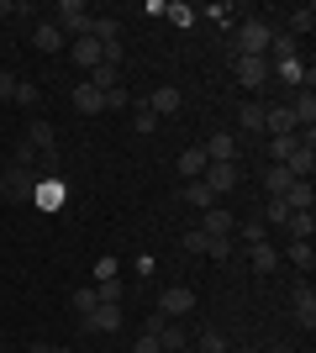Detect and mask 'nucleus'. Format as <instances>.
I'll list each match as a JSON object with an SVG mask.
<instances>
[{
  "label": "nucleus",
  "instance_id": "nucleus-1",
  "mask_svg": "<svg viewBox=\"0 0 316 353\" xmlns=\"http://www.w3.org/2000/svg\"><path fill=\"white\" fill-rule=\"evenodd\" d=\"M269 37H274V27H269V21H253V16L232 27V48H238V59H264V53H269Z\"/></svg>",
  "mask_w": 316,
  "mask_h": 353
},
{
  "label": "nucleus",
  "instance_id": "nucleus-2",
  "mask_svg": "<svg viewBox=\"0 0 316 353\" xmlns=\"http://www.w3.org/2000/svg\"><path fill=\"white\" fill-rule=\"evenodd\" d=\"M53 27H59L63 37H90V11H85L79 0H63L59 11H53Z\"/></svg>",
  "mask_w": 316,
  "mask_h": 353
},
{
  "label": "nucleus",
  "instance_id": "nucleus-3",
  "mask_svg": "<svg viewBox=\"0 0 316 353\" xmlns=\"http://www.w3.org/2000/svg\"><path fill=\"white\" fill-rule=\"evenodd\" d=\"M285 174H290V179H311V174H316V132H306L301 143L290 148V159H285Z\"/></svg>",
  "mask_w": 316,
  "mask_h": 353
},
{
  "label": "nucleus",
  "instance_id": "nucleus-4",
  "mask_svg": "<svg viewBox=\"0 0 316 353\" xmlns=\"http://www.w3.org/2000/svg\"><path fill=\"white\" fill-rule=\"evenodd\" d=\"M238 179H242V169L238 163H206V174H200V185H206L216 201H222L227 190H238Z\"/></svg>",
  "mask_w": 316,
  "mask_h": 353
},
{
  "label": "nucleus",
  "instance_id": "nucleus-5",
  "mask_svg": "<svg viewBox=\"0 0 316 353\" xmlns=\"http://www.w3.org/2000/svg\"><path fill=\"white\" fill-rule=\"evenodd\" d=\"M158 311H164L169 322H180L185 311H196V290H190V285H169V290L158 295Z\"/></svg>",
  "mask_w": 316,
  "mask_h": 353
},
{
  "label": "nucleus",
  "instance_id": "nucleus-6",
  "mask_svg": "<svg viewBox=\"0 0 316 353\" xmlns=\"http://www.w3.org/2000/svg\"><path fill=\"white\" fill-rule=\"evenodd\" d=\"M32 190H37V179H32V169H6L0 174V195H11V201H32Z\"/></svg>",
  "mask_w": 316,
  "mask_h": 353
},
{
  "label": "nucleus",
  "instance_id": "nucleus-7",
  "mask_svg": "<svg viewBox=\"0 0 316 353\" xmlns=\"http://www.w3.org/2000/svg\"><path fill=\"white\" fill-rule=\"evenodd\" d=\"M79 322H85V332H121V306H95Z\"/></svg>",
  "mask_w": 316,
  "mask_h": 353
},
{
  "label": "nucleus",
  "instance_id": "nucleus-8",
  "mask_svg": "<svg viewBox=\"0 0 316 353\" xmlns=\"http://www.w3.org/2000/svg\"><path fill=\"white\" fill-rule=\"evenodd\" d=\"M232 74H238V85H242V90H264L269 59H238V63H232Z\"/></svg>",
  "mask_w": 316,
  "mask_h": 353
},
{
  "label": "nucleus",
  "instance_id": "nucleus-9",
  "mask_svg": "<svg viewBox=\"0 0 316 353\" xmlns=\"http://www.w3.org/2000/svg\"><path fill=\"white\" fill-rule=\"evenodd\" d=\"M211 163H238V137L232 132H216V137H206V148H200Z\"/></svg>",
  "mask_w": 316,
  "mask_h": 353
},
{
  "label": "nucleus",
  "instance_id": "nucleus-10",
  "mask_svg": "<svg viewBox=\"0 0 316 353\" xmlns=\"http://www.w3.org/2000/svg\"><path fill=\"white\" fill-rule=\"evenodd\" d=\"M232 227H238V216H232L227 206H211V211H200V232H206V237H227Z\"/></svg>",
  "mask_w": 316,
  "mask_h": 353
},
{
  "label": "nucleus",
  "instance_id": "nucleus-11",
  "mask_svg": "<svg viewBox=\"0 0 316 353\" xmlns=\"http://www.w3.org/2000/svg\"><path fill=\"white\" fill-rule=\"evenodd\" d=\"M69 59H74L79 69H95V63H105V48L95 43V37H74V43H69Z\"/></svg>",
  "mask_w": 316,
  "mask_h": 353
},
{
  "label": "nucleus",
  "instance_id": "nucleus-12",
  "mask_svg": "<svg viewBox=\"0 0 316 353\" xmlns=\"http://www.w3.org/2000/svg\"><path fill=\"white\" fill-rule=\"evenodd\" d=\"M280 201L290 206V216H295V211H316V190H311V179H295V185H290Z\"/></svg>",
  "mask_w": 316,
  "mask_h": 353
},
{
  "label": "nucleus",
  "instance_id": "nucleus-13",
  "mask_svg": "<svg viewBox=\"0 0 316 353\" xmlns=\"http://www.w3.org/2000/svg\"><path fill=\"white\" fill-rule=\"evenodd\" d=\"M290 301H295V322L311 332V327H316V290H311V285H295V295H290Z\"/></svg>",
  "mask_w": 316,
  "mask_h": 353
},
{
  "label": "nucleus",
  "instance_id": "nucleus-14",
  "mask_svg": "<svg viewBox=\"0 0 316 353\" xmlns=\"http://www.w3.org/2000/svg\"><path fill=\"white\" fill-rule=\"evenodd\" d=\"M32 206H63V179H59V174L37 179V190H32Z\"/></svg>",
  "mask_w": 316,
  "mask_h": 353
},
{
  "label": "nucleus",
  "instance_id": "nucleus-15",
  "mask_svg": "<svg viewBox=\"0 0 316 353\" xmlns=\"http://www.w3.org/2000/svg\"><path fill=\"white\" fill-rule=\"evenodd\" d=\"M143 105H148L153 117L164 121L169 111H180V90H174V85H164V90H153V95H148V101H143Z\"/></svg>",
  "mask_w": 316,
  "mask_h": 353
},
{
  "label": "nucleus",
  "instance_id": "nucleus-16",
  "mask_svg": "<svg viewBox=\"0 0 316 353\" xmlns=\"http://www.w3.org/2000/svg\"><path fill=\"white\" fill-rule=\"evenodd\" d=\"M180 201H185V206H196V211H211V206H222V201H216V195H211L206 185H200V179L180 185Z\"/></svg>",
  "mask_w": 316,
  "mask_h": 353
},
{
  "label": "nucleus",
  "instance_id": "nucleus-17",
  "mask_svg": "<svg viewBox=\"0 0 316 353\" xmlns=\"http://www.w3.org/2000/svg\"><path fill=\"white\" fill-rule=\"evenodd\" d=\"M74 111H79V117H95V111H105V95L90 85V79H85V85L74 90Z\"/></svg>",
  "mask_w": 316,
  "mask_h": 353
},
{
  "label": "nucleus",
  "instance_id": "nucleus-18",
  "mask_svg": "<svg viewBox=\"0 0 316 353\" xmlns=\"http://www.w3.org/2000/svg\"><path fill=\"white\" fill-rule=\"evenodd\" d=\"M32 43L43 48V53H63V48H69V37H63V32L53 27V21H43V27L32 32Z\"/></svg>",
  "mask_w": 316,
  "mask_h": 353
},
{
  "label": "nucleus",
  "instance_id": "nucleus-19",
  "mask_svg": "<svg viewBox=\"0 0 316 353\" xmlns=\"http://www.w3.org/2000/svg\"><path fill=\"white\" fill-rule=\"evenodd\" d=\"M290 185H295V179L285 174V163H269V169H264V190H269V201H280Z\"/></svg>",
  "mask_w": 316,
  "mask_h": 353
},
{
  "label": "nucleus",
  "instance_id": "nucleus-20",
  "mask_svg": "<svg viewBox=\"0 0 316 353\" xmlns=\"http://www.w3.org/2000/svg\"><path fill=\"white\" fill-rule=\"evenodd\" d=\"M27 143L37 148V153H59V137H53L48 121H32V127H27Z\"/></svg>",
  "mask_w": 316,
  "mask_h": 353
},
{
  "label": "nucleus",
  "instance_id": "nucleus-21",
  "mask_svg": "<svg viewBox=\"0 0 316 353\" xmlns=\"http://www.w3.org/2000/svg\"><path fill=\"white\" fill-rule=\"evenodd\" d=\"M248 264H253L258 274H274V269H280V253H274L269 243H253V248H248Z\"/></svg>",
  "mask_w": 316,
  "mask_h": 353
},
{
  "label": "nucleus",
  "instance_id": "nucleus-22",
  "mask_svg": "<svg viewBox=\"0 0 316 353\" xmlns=\"http://www.w3.org/2000/svg\"><path fill=\"white\" fill-rule=\"evenodd\" d=\"M238 127H242V132H264V105H258V101H242L238 105Z\"/></svg>",
  "mask_w": 316,
  "mask_h": 353
},
{
  "label": "nucleus",
  "instance_id": "nucleus-23",
  "mask_svg": "<svg viewBox=\"0 0 316 353\" xmlns=\"http://www.w3.org/2000/svg\"><path fill=\"white\" fill-rule=\"evenodd\" d=\"M206 153H200V148H185V153H180V174L185 179H200V174H206Z\"/></svg>",
  "mask_w": 316,
  "mask_h": 353
},
{
  "label": "nucleus",
  "instance_id": "nucleus-24",
  "mask_svg": "<svg viewBox=\"0 0 316 353\" xmlns=\"http://www.w3.org/2000/svg\"><path fill=\"white\" fill-rule=\"evenodd\" d=\"M285 227H290V237H295V243H311V232H316V211H295Z\"/></svg>",
  "mask_w": 316,
  "mask_h": 353
},
{
  "label": "nucleus",
  "instance_id": "nucleus-25",
  "mask_svg": "<svg viewBox=\"0 0 316 353\" xmlns=\"http://www.w3.org/2000/svg\"><path fill=\"white\" fill-rule=\"evenodd\" d=\"M90 85L101 90V95H105V90H116L121 85V69H116V63H95V69H90Z\"/></svg>",
  "mask_w": 316,
  "mask_h": 353
},
{
  "label": "nucleus",
  "instance_id": "nucleus-26",
  "mask_svg": "<svg viewBox=\"0 0 316 353\" xmlns=\"http://www.w3.org/2000/svg\"><path fill=\"white\" fill-rule=\"evenodd\" d=\"M280 79H285V85H306V90H311V69H301V59L280 63Z\"/></svg>",
  "mask_w": 316,
  "mask_h": 353
},
{
  "label": "nucleus",
  "instance_id": "nucleus-27",
  "mask_svg": "<svg viewBox=\"0 0 316 353\" xmlns=\"http://www.w3.org/2000/svg\"><path fill=\"white\" fill-rule=\"evenodd\" d=\"M316 27V6H295V11H290V37H295V32H311Z\"/></svg>",
  "mask_w": 316,
  "mask_h": 353
},
{
  "label": "nucleus",
  "instance_id": "nucleus-28",
  "mask_svg": "<svg viewBox=\"0 0 316 353\" xmlns=\"http://www.w3.org/2000/svg\"><path fill=\"white\" fill-rule=\"evenodd\" d=\"M196 348H200V353H227V338H222V332H216V327H200Z\"/></svg>",
  "mask_w": 316,
  "mask_h": 353
},
{
  "label": "nucleus",
  "instance_id": "nucleus-29",
  "mask_svg": "<svg viewBox=\"0 0 316 353\" xmlns=\"http://www.w3.org/2000/svg\"><path fill=\"white\" fill-rule=\"evenodd\" d=\"M196 16H211V21H216V27H238V21H232V16H238V11H232V6H222V0H216V6H206V11H196Z\"/></svg>",
  "mask_w": 316,
  "mask_h": 353
},
{
  "label": "nucleus",
  "instance_id": "nucleus-30",
  "mask_svg": "<svg viewBox=\"0 0 316 353\" xmlns=\"http://www.w3.org/2000/svg\"><path fill=\"white\" fill-rule=\"evenodd\" d=\"M95 301L101 306H121V280H101L95 285Z\"/></svg>",
  "mask_w": 316,
  "mask_h": 353
},
{
  "label": "nucleus",
  "instance_id": "nucleus-31",
  "mask_svg": "<svg viewBox=\"0 0 316 353\" xmlns=\"http://www.w3.org/2000/svg\"><path fill=\"white\" fill-rule=\"evenodd\" d=\"M269 48H274V59L285 63V59H295V37H290V32H274L269 37Z\"/></svg>",
  "mask_w": 316,
  "mask_h": 353
},
{
  "label": "nucleus",
  "instance_id": "nucleus-32",
  "mask_svg": "<svg viewBox=\"0 0 316 353\" xmlns=\"http://www.w3.org/2000/svg\"><path fill=\"white\" fill-rule=\"evenodd\" d=\"M37 101H43V90L32 85V79H16V101L11 105H37Z\"/></svg>",
  "mask_w": 316,
  "mask_h": 353
},
{
  "label": "nucleus",
  "instance_id": "nucleus-33",
  "mask_svg": "<svg viewBox=\"0 0 316 353\" xmlns=\"http://www.w3.org/2000/svg\"><path fill=\"white\" fill-rule=\"evenodd\" d=\"M290 264H295V269H316V253H311V243H290Z\"/></svg>",
  "mask_w": 316,
  "mask_h": 353
},
{
  "label": "nucleus",
  "instance_id": "nucleus-34",
  "mask_svg": "<svg viewBox=\"0 0 316 353\" xmlns=\"http://www.w3.org/2000/svg\"><path fill=\"white\" fill-rule=\"evenodd\" d=\"M164 16H169V21H174V27H190V21H196V11H190L185 0H174V6H164Z\"/></svg>",
  "mask_w": 316,
  "mask_h": 353
},
{
  "label": "nucleus",
  "instance_id": "nucleus-35",
  "mask_svg": "<svg viewBox=\"0 0 316 353\" xmlns=\"http://www.w3.org/2000/svg\"><path fill=\"white\" fill-rule=\"evenodd\" d=\"M295 143H301V137H269V159H274V163H285Z\"/></svg>",
  "mask_w": 316,
  "mask_h": 353
},
{
  "label": "nucleus",
  "instance_id": "nucleus-36",
  "mask_svg": "<svg viewBox=\"0 0 316 353\" xmlns=\"http://www.w3.org/2000/svg\"><path fill=\"white\" fill-rule=\"evenodd\" d=\"M258 221H269V227H285V221H290V206H285V201H269V211H264Z\"/></svg>",
  "mask_w": 316,
  "mask_h": 353
},
{
  "label": "nucleus",
  "instance_id": "nucleus-37",
  "mask_svg": "<svg viewBox=\"0 0 316 353\" xmlns=\"http://www.w3.org/2000/svg\"><path fill=\"white\" fill-rule=\"evenodd\" d=\"M238 232H242V243H248V248H253V243H264V221H238Z\"/></svg>",
  "mask_w": 316,
  "mask_h": 353
},
{
  "label": "nucleus",
  "instance_id": "nucleus-38",
  "mask_svg": "<svg viewBox=\"0 0 316 353\" xmlns=\"http://www.w3.org/2000/svg\"><path fill=\"white\" fill-rule=\"evenodd\" d=\"M95 306H101V301H95L90 285H85V290H74V311H79V316H85V311H95Z\"/></svg>",
  "mask_w": 316,
  "mask_h": 353
},
{
  "label": "nucleus",
  "instance_id": "nucleus-39",
  "mask_svg": "<svg viewBox=\"0 0 316 353\" xmlns=\"http://www.w3.org/2000/svg\"><path fill=\"white\" fill-rule=\"evenodd\" d=\"M121 105H132V95H127V90H105V111H121Z\"/></svg>",
  "mask_w": 316,
  "mask_h": 353
},
{
  "label": "nucleus",
  "instance_id": "nucleus-40",
  "mask_svg": "<svg viewBox=\"0 0 316 353\" xmlns=\"http://www.w3.org/2000/svg\"><path fill=\"white\" fill-rule=\"evenodd\" d=\"M206 243H211V237L200 232V227H190V232H185V248H190V253H206Z\"/></svg>",
  "mask_w": 316,
  "mask_h": 353
},
{
  "label": "nucleus",
  "instance_id": "nucleus-41",
  "mask_svg": "<svg viewBox=\"0 0 316 353\" xmlns=\"http://www.w3.org/2000/svg\"><path fill=\"white\" fill-rule=\"evenodd\" d=\"M137 132H158V117H153L148 105H137Z\"/></svg>",
  "mask_w": 316,
  "mask_h": 353
},
{
  "label": "nucleus",
  "instance_id": "nucleus-42",
  "mask_svg": "<svg viewBox=\"0 0 316 353\" xmlns=\"http://www.w3.org/2000/svg\"><path fill=\"white\" fill-rule=\"evenodd\" d=\"M116 259H101V264H95V285H101V280H116Z\"/></svg>",
  "mask_w": 316,
  "mask_h": 353
},
{
  "label": "nucleus",
  "instance_id": "nucleus-43",
  "mask_svg": "<svg viewBox=\"0 0 316 353\" xmlns=\"http://www.w3.org/2000/svg\"><path fill=\"white\" fill-rule=\"evenodd\" d=\"M0 101H16V74L0 69Z\"/></svg>",
  "mask_w": 316,
  "mask_h": 353
},
{
  "label": "nucleus",
  "instance_id": "nucleus-44",
  "mask_svg": "<svg viewBox=\"0 0 316 353\" xmlns=\"http://www.w3.org/2000/svg\"><path fill=\"white\" fill-rule=\"evenodd\" d=\"M206 253H211V259H227V253H232V243H227V237H211Z\"/></svg>",
  "mask_w": 316,
  "mask_h": 353
},
{
  "label": "nucleus",
  "instance_id": "nucleus-45",
  "mask_svg": "<svg viewBox=\"0 0 316 353\" xmlns=\"http://www.w3.org/2000/svg\"><path fill=\"white\" fill-rule=\"evenodd\" d=\"M137 353H158V343H153L148 332H143V338H137Z\"/></svg>",
  "mask_w": 316,
  "mask_h": 353
},
{
  "label": "nucleus",
  "instance_id": "nucleus-46",
  "mask_svg": "<svg viewBox=\"0 0 316 353\" xmlns=\"http://www.w3.org/2000/svg\"><path fill=\"white\" fill-rule=\"evenodd\" d=\"M32 353H69V348H53V343H37Z\"/></svg>",
  "mask_w": 316,
  "mask_h": 353
},
{
  "label": "nucleus",
  "instance_id": "nucleus-47",
  "mask_svg": "<svg viewBox=\"0 0 316 353\" xmlns=\"http://www.w3.org/2000/svg\"><path fill=\"white\" fill-rule=\"evenodd\" d=\"M253 353H258V348H253Z\"/></svg>",
  "mask_w": 316,
  "mask_h": 353
}]
</instances>
